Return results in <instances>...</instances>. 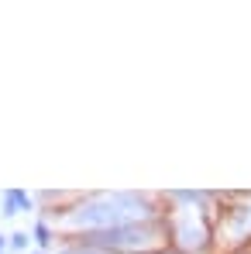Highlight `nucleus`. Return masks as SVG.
<instances>
[{"label":"nucleus","mask_w":251,"mask_h":254,"mask_svg":"<svg viewBox=\"0 0 251 254\" xmlns=\"http://www.w3.org/2000/svg\"><path fill=\"white\" fill-rule=\"evenodd\" d=\"M28 241H31V234H28V230H14V234L7 237V244H10L14 251H28Z\"/></svg>","instance_id":"nucleus-6"},{"label":"nucleus","mask_w":251,"mask_h":254,"mask_svg":"<svg viewBox=\"0 0 251 254\" xmlns=\"http://www.w3.org/2000/svg\"><path fill=\"white\" fill-rule=\"evenodd\" d=\"M0 210H3V216H17V213L31 210V196L24 189H7L0 196Z\"/></svg>","instance_id":"nucleus-4"},{"label":"nucleus","mask_w":251,"mask_h":254,"mask_svg":"<svg viewBox=\"0 0 251 254\" xmlns=\"http://www.w3.org/2000/svg\"><path fill=\"white\" fill-rule=\"evenodd\" d=\"M162 254H179V251H162Z\"/></svg>","instance_id":"nucleus-9"},{"label":"nucleus","mask_w":251,"mask_h":254,"mask_svg":"<svg viewBox=\"0 0 251 254\" xmlns=\"http://www.w3.org/2000/svg\"><path fill=\"white\" fill-rule=\"evenodd\" d=\"M166 227L148 220V223H131V227H114V230H96V234H86L83 244L86 248H96V251H148L162 241Z\"/></svg>","instance_id":"nucleus-2"},{"label":"nucleus","mask_w":251,"mask_h":254,"mask_svg":"<svg viewBox=\"0 0 251 254\" xmlns=\"http://www.w3.org/2000/svg\"><path fill=\"white\" fill-rule=\"evenodd\" d=\"M7 248H10V244H7V237H3V234H0V254L7 251Z\"/></svg>","instance_id":"nucleus-8"},{"label":"nucleus","mask_w":251,"mask_h":254,"mask_svg":"<svg viewBox=\"0 0 251 254\" xmlns=\"http://www.w3.org/2000/svg\"><path fill=\"white\" fill-rule=\"evenodd\" d=\"M148 220H155V203L145 192H100V196H89L66 213V223L83 227L86 234L148 223Z\"/></svg>","instance_id":"nucleus-1"},{"label":"nucleus","mask_w":251,"mask_h":254,"mask_svg":"<svg viewBox=\"0 0 251 254\" xmlns=\"http://www.w3.org/2000/svg\"><path fill=\"white\" fill-rule=\"evenodd\" d=\"M31 254H42V251H31Z\"/></svg>","instance_id":"nucleus-10"},{"label":"nucleus","mask_w":251,"mask_h":254,"mask_svg":"<svg viewBox=\"0 0 251 254\" xmlns=\"http://www.w3.org/2000/svg\"><path fill=\"white\" fill-rule=\"evenodd\" d=\"M59 254H107V251H96V248H86V244H73V248H62Z\"/></svg>","instance_id":"nucleus-7"},{"label":"nucleus","mask_w":251,"mask_h":254,"mask_svg":"<svg viewBox=\"0 0 251 254\" xmlns=\"http://www.w3.org/2000/svg\"><path fill=\"white\" fill-rule=\"evenodd\" d=\"M31 237L38 241V248H48V244H52V227H48L45 220H38V223H35V230H31Z\"/></svg>","instance_id":"nucleus-5"},{"label":"nucleus","mask_w":251,"mask_h":254,"mask_svg":"<svg viewBox=\"0 0 251 254\" xmlns=\"http://www.w3.org/2000/svg\"><path fill=\"white\" fill-rule=\"evenodd\" d=\"M172 234H175V244H179L182 251H200V248H207V227H203L200 220H193L189 213H182V216L175 220Z\"/></svg>","instance_id":"nucleus-3"}]
</instances>
